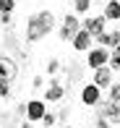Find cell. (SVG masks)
<instances>
[{"label": "cell", "mask_w": 120, "mask_h": 128, "mask_svg": "<svg viewBox=\"0 0 120 128\" xmlns=\"http://www.w3.org/2000/svg\"><path fill=\"white\" fill-rule=\"evenodd\" d=\"M102 104V118H107L110 120V126H120V102H112V100H107V102H99Z\"/></svg>", "instance_id": "cell-8"}, {"label": "cell", "mask_w": 120, "mask_h": 128, "mask_svg": "<svg viewBox=\"0 0 120 128\" xmlns=\"http://www.w3.org/2000/svg\"><path fill=\"white\" fill-rule=\"evenodd\" d=\"M107 100H112V102H120V84H112L110 89H107Z\"/></svg>", "instance_id": "cell-18"}, {"label": "cell", "mask_w": 120, "mask_h": 128, "mask_svg": "<svg viewBox=\"0 0 120 128\" xmlns=\"http://www.w3.org/2000/svg\"><path fill=\"white\" fill-rule=\"evenodd\" d=\"M97 128H110V120L99 115V118H97Z\"/></svg>", "instance_id": "cell-22"}, {"label": "cell", "mask_w": 120, "mask_h": 128, "mask_svg": "<svg viewBox=\"0 0 120 128\" xmlns=\"http://www.w3.org/2000/svg\"><path fill=\"white\" fill-rule=\"evenodd\" d=\"M107 60H110V50H105V47H91L86 52V66L91 68V71L107 68Z\"/></svg>", "instance_id": "cell-3"}, {"label": "cell", "mask_w": 120, "mask_h": 128, "mask_svg": "<svg viewBox=\"0 0 120 128\" xmlns=\"http://www.w3.org/2000/svg\"><path fill=\"white\" fill-rule=\"evenodd\" d=\"M0 47H3V39H0Z\"/></svg>", "instance_id": "cell-26"}, {"label": "cell", "mask_w": 120, "mask_h": 128, "mask_svg": "<svg viewBox=\"0 0 120 128\" xmlns=\"http://www.w3.org/2000/svg\"><path fill=\"white\" fill-rule=\"evenodd\" d=\"M10 18H13V13H5V10L0 13V24H5V26H8V24H10Z\"/></svg>", "instance_id": "cell-21"}, {"label": "cell", "mask_w": 120, "mask_h": 128, "mask_svg": "<svg viewBox=\"0 0 120 128\" xmlns=\"http://www.w3.org/2000/svg\"><path fill=\"white\" fill-rule=\"evenodd\" d=\"M81 29L91 34V39H97L105 32V16H86V18L81 21Z\"/></svg>", "instance_id": "cell-6"}, {"label": "cell", "mask_w": 120, "mask_h": 128, "mask_svg": "<svg viewBox=\"0 0 120 128\" xmlns=\"http://www.w3.org/2000/svg\"><path fill=\"white\" fill-rule=\"evenodd\" d=\"M71 128H78V126H71Z\"/></svg>", "instance_id": "cell-27"}, {"label": "cell", "mask_w": 120, "mask_h": 128, "mask_svg": "<svg viewBox=\"0 0 120 128\" xmlns=\"http://www.w3.org/2000/svg\"><path fill=\"white\" fill-rule=\"evenodd\" d=\"M115 128H120V126H115Z\"/></svg>", "instance_id": "cell-29"}, {"label": "cell", "mask_w": 120, "mask_h": 128, "mask_svg": "<svg viewBox=\"0 0 120 128\" xmlns=\"http://www.w3.org/2000/svg\"><path fill=\"white\" fill-rule=\"evenodd\" d=\"M52 29H55V13L52 10H39V13H34V16L26 18L24 39L29 44H34V42H39V39H44Z\"/></svg>", "instance_id": "cell-1"}, {"label": "cell", "mask_w": 120, "mask_h": 128, "mask_svg": "<svg viewBox=\"0 0 120 128\" xmlns=\"http://www.w3.org/2000/svg\"><path fill=\"white\" fill-rule=\"evenodd\" d=\"M16 73H18V66H16V60H13V58L0 55V78L13 81V78H16Z\"/></svg>", "instance_id": "cell-9"}, {"label": "cell", "mask_w": 120, "mask_h": 128, "mask_svg": "<svg viewBox=\"0 0 120 128\" xmlns=\"http://www.w3.org/2000/svg\"><path fill=\"white\" fill-rule=\"evenodd\" d=\"M71 42H73V50H76V52H86V50H91V42H94V39H91L89 32H84V29H81Z\"/></svg>", "instance_id": "cell-12"}, {"label": "cell", "mask_w": 120, "mask_h": 128, "mask_svg": "<svg viewBox=\"0 0 120 128\" xmlns=\"http://www.w3.org/2000/svg\"><path fill=\"white\" fill-rule=\"evenodd\" d=\"M107 68H110V71H120V55L115 50L110 52V60H107Z\"/></svg>", "instance_id": "cell-16"}, {"label": "cell", "mask_w": 120, "mask_h": 128, "mask_svg": "<svg viewBox=\"0 0 120 128\" xmlns=\"http://www.w3.org/2000/svg\"><path fill=\"white\" fill-rule=\"evenodd\" d=\"M105 21H120V0H105Z\"/></svg>", "instance_id": "cell-13"}, {"label": "cell", "mask_w": 120, "mask_h": 128, "mask_svg": "<svg viewBox=\"0 0 120 128\" xmlns=\"http://www.w3.org/2000/svg\"><path fill=\"white\" fill-rule=\"evenodd\" d=\"M44 76H34V89H44Z\"/></svg>", "instance_id": "cell-23"}, {"label": "cell", "mask_w": 120, "mask_h": 128, "mask_svg": "<svg viewBox=\"0 0 120 128\" xmlns=\"http://www.w3.org/2000/svg\"><path fill=\"white\" fill-rule=\"evenodd\" d=\"M97 42L102 44L105 50H115L118 44H120V32L118 29H110V32H102L99 37H97Z\"/></svg>", "instance_id": "cell-10"}, {"label": "cell", "mask_w": 120, "mask_h": 128, "mask_svg": "<svg viewBox=\"0 0 120 128\" xmlns=\"http://www.w3.org/2000/svg\"><path fill=\"white\" fill-rule=\"evenodd\" d=\"M91 8V0H73V10L76 13H86Z\"/></svg>", "instance_id": "cell-15"}, {"label": "cell", "mask_w": 120, "mask_h": 128, "mask_svg": "<svg viewBox=\"0 0 120 128\" xmlns=\"http://www.w3.org/2000/svg\"><path fill=\"white\" fill-rule=\"evenodd\" d=\"M81 102L86 104V107H97V104L102 102V89L94 84H84L81 86Z\"/></svg>", "instance_id": "cell-5"}, {"label": "cell", "mask_w": 120, "mask_h": 128, "mask_svg": "<svg viewBox=\"0 0 120 128\" xmlns=\"http://www.w3.org/2000/svg\"><path fill=\"white\" fill-rule=\"evenodd\" d=\"M81 32V21L76 18V13H71V16H65V18L60 21V29H58V34H60V39L63 42H71L76 34Z\"/></svg>", "instance_id": "cell-2"}, {"label": "cell", "mask_w": 120, "mask_h": 128, "mask_svg": "<svg viewBox=\"0 0 120 128\" xmlns=\"http://www.w3.org/2000/svg\"><path fill=\"white\" fill-rule=\"evenodd\" d=\"M91 84L99 86V89H110V86H112V71H110V68H97Z\"/></svg>", "instance_id": "cell-11"}, {"label": "cell", "mask_w": 120, "mask_h": 128, "mask_svg": "<svg viewBox=\"0 0 120 128\" xmlns=\"http://www.w3.org/2000/svg\"><path fill=\"white\" fill-rule=\"evenodd\" d=\"M44 71H47V76H58V73L63 71V63L58 60V58H52V60L47 63V68H44Z\"/></svg>", "instance_id": "cell-14"}, {"label": "cell", "mask_w": 120, "mask_h": 128, "mask_svg": "<svg viewBox=\"0 0 120 128\" xmlns=\"http://www.w3.org/2000/svg\"><path fill=\"white\" fill-rule=\"evenodd\" d=\"M115 52H118V55H120V44H118V47H115Z\"/></svg>", "instance_id": "cell-25"}, {"label": "cell", "mask_w": 120, "mask_h": 128, "mask_svg": "<svg viewBox=\"0 0 120 128\" xmlns=\"http://www.w3.org/2000/svg\"><path fill=\"white\" fill-rule=\"evenodd\" d=\"M0 8H3L5 13H13L16 10V0H0Z\"/></svg>", "instance_id": "cell-19"}, {"label": "cell", "mask_w": 120, "mask_h": 128, "mask_svg": "<svg viewBox=\"0 0 120 128\" xmlns=\"http://www.w3.org/2000/svg\"><path fill=\"white\" fill-rule=\"evenodd\" d=\"M44 112H47V107H44V102L42 100H29L26 102V120L29 123H39V120L44 118Z\"/></svg>", "instance_id": "cell-7"}, {"label": "cell", "mask_w": 120, "mask_h": 128, "mask_svg": "<svg viewBox=\"0 0 120 128\" xmlns=\"http://www.w3.org/2000/svg\"><path fill=\"white\" fill-rule=\"evenodd\" d=\"M65 92H68V86L63 84L60 78H52L47 84V89H44V102H60L63 97H65Z\"/></svg>", "instance_id": "cell-4"}, {"label": "cell", "mask_w": 120, "mask_h": 128, "mask_svg": "<svg viewBox=\"0 0 120 128\" xmlns=\"http://www.w3.org/2000/svg\"><path fill=\"white\" fill-rule=\"evenodd\" d=\"M0 13H3V8H0Z\"/></svg>", "instance_id": "cell-28"}, {"label": "cell", "mask_w": 120, "mask_h": 128, "mask_svg": "<svg viewBox=\"0 0 120 128\" xmlns=\"http://www.w3.org/2000/svg\"><path fill=\"white\" fill-rule=\"evenodd\" d=\"M42 123H44V128H52V126H55V112H50V110H47L44 118H42Z\"/></svg>", "instance_id": "cell-20"}, {"label": "cell", "mask_w": 120, "mask_h": 128, "mask_svg": "<svg viewBox=\"0 0 120 128\" xmlns=\"http://www.w3.org/2000/svg\"><path fill=\"white\" fill-rule=\"evenodd\" d=\"M18 128H31V123H29V120H26V123H21Z\"/></svg>", "instance_id": "cell-24"}, {"label": "cell", "mask_w": 120, "mask_h": 128, "mask_svg": "<svg viewBox=\"0 0 120 128\" xmlns=\"http://www.w3.org/2000/svg\"><path fill=\"white\" fill-rule=\"evenodd\" d=\"M8 97H10V81L0 78V100H8Z\"/></svg>", "instance_id": "cell-17"}]
</instances>
